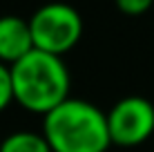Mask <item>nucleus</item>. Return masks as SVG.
Segmentation results:
<instances>
[{
	"label": "nucleus",
	"instance_id": "1",
	"mask_svg": "<svg viewBox=\"0 0 154 152\" xmlns=\"http://www.w3.org/2000/svg\"><path fill=\"white\" fill-rule=\"evenodd\" d=\"M14 103L31 114H49L69 98L72 76L63 56L31 49L11 67Z\"/></svg>",
	"mask_w": 154,
	"mask_h": 152
},
{
	"label": "nucleus",
	"instance_id": "2",
	"mask_svg": "<svg viewBox=\"0 0 154 152\" xmlns=\"http://www.w3.org/2000/svg\"><path fill=\"white\" fill-rule=\"evenodd\" d=\"M42 137L51 152H105L112 145L107 114L83 98H67L42 116Z\"/></svg>",
	"mask_w": 154,
	"mask_h": 152
},
{
	"label": "nucleus",
	"instance_id": "3",
	"mask_svg": "<svg viewBox=\"0 0 154 152\" xmlns=\"http://www.w3.org/2000/svg\"><path fill=\"white\" fill-rule=\"evenodd\" d=\"M34 49L63 56L76 47L83 34L81 14L67 2H49L36 9L29 18Z\"/></svg>",
	"mask_w": 154,
	"mask_h": 152
},
{
	"label": "nucleus",
	"instance_id": "4",
	"mask_svg": "<svg viewBox=\"0 0 154 152\" xmlns=\"http://www.w3.org/2000/svg\"><path fill=\"white\" fill-rule=\"evenodd\" d=\"M112 145L136 148L154 134V105L143 96H125L107 112Z\"/></svg>",
	"mask_w": 154,
	"mask_h": 152
},
{
	"label": "nucleus",
	"instance_id": "5",
	"mask_svg": "<svg viewBox=\"0 0 154 152\" xmlns=\"http://www.w3.org/2000/svg\"><path fill=\"white\" fill-rule=\"evenodd\" d=\"M34 49L29 20L18 16H2L0 18V63L11 67L14 63L29 54Z\"/></svg>",
	"mask_w": 154,
	"mask_h": 152
},
{
	"label": "nucleus",
	"instance_id": "6",
	"mask_svg": "<svg viewBox=\"0 0 154 152\" xmlns=\"http://www.w3.org/2000/svg\"><path fill=\"white\" fill-rule=\"evenodd\" d=\"M0 152H51V148L42 137V132L20 130L0 141Z\"/></svg>",
	"mask_w": 154,
	"mask_h": 152
},
{
	"label": "nucleus",
	"instance_id": "7",
	"mask_svg": "<svg viewBox=\"0 0 154 152\" xmlns=\"http://www.w3.org/2000/svg\"><path fill=\"white\" fill-rule=\"evenodd\" d=\"M14 103V87H11V70L9 65L0 63V112H5Z\"/></svg>",
	"mask_w": 154,
	"mask_h": 152
},
{
	"label": "nucleus",
	"instance_id": "8",
	"mask_svg": "<svg viewBox=\"0 0 154 152\" xmlns=\"http://www.w3.org/2000/svg\"><path fill=\"white\" fill-rule=\"evenodd\" d=\"M119 11H123L127 16H141L154 5V0H114Z\"/></svg>",
	"mask_w": 154,
	"mask_h": 152
}]
</instances>
